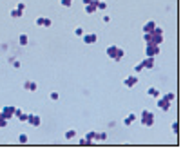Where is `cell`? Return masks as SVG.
<instances>
[{
	"label": "cell",
	"instance_id": "cell-3",
	"mask_svg": "<svg viewBox=\"0 0 192 161\" xmlns=\"http://www.w3.org/2000/svg\"><path fill=\"white\" fill-rule=\"evenodd\" d=\"M158 54H160V45H156V43L145 45V56H158Z\"/></svg>",
	"mask_w": 192,
	"mask_h": 161
},
{
	"label": "cell",
	"instance_id": "cell-36",
	"mask_svg": "<svg viewBox=\"0 0 192 161\" xmlns=\"http://www.w3.org/2000/svg\"><path fill=\"white\" fill-rule=\"evenodd\" d=\"M102 20H103V24H109V22H111V16H109V15H103Z\"/></svg>",
	"mask_w": 192,
	"mask_h": 161
},
{
	"label": "cell",
	"instance_id": "cell-35",
	"mask_svg": "<svg viewBox=\"0 0 192 161\" xmlns=\"http://www.w3.org/2000/svg\"><path fill=\"white\" fill-rule=\"evenodd\" d=\"M75 34L76 36H82V34H84V29H82V27H75Z\"/></svg>",
	"mask_w": 192,
	"mask_h": 161
},
{
	"label": "cell",
	"instance_id": "cell-11",
	"mask_svg": "<svg viewBox=\"0 0 192 161\" xmlns=\"http://www.w3.org/2000/svg\"><path fill=\"white\" fill-rule=\"evenodd\" d=\"M15 116L18 118V121H22V123H27V114H25L20 107H18V109L15 107Z\"/></svg>",
	"mask_w": 192,
	"mask_h": 161
},
{
	"label": "cell",
	"instance_id": "cell-8",
	"mask_svg": "<svg viewBox=\"0 0 192 161\" xmlns=\"http://www.w3.org/2000/svg\"><path fill=\"white\" fill-rule=\"evenodd\" d=\"M141 65H143V69H145V71L154 69V56H145V58L141 60Z\"/></svg>",
	"mask_w": 192,
	"mask_h": 161
},
{
	"label": "cell",
	"instance_id": "cell-19",
	"mask_svg": "<svg viewBox=\"0 0 192 161\" xmlns=\"http://www.w3.org/2000/svg\"><path fill=\"white\" fill-rule=\"evenodd\" d=\"M11 18H22V16H24V11H20V9H16V7H15V9H11Z\"/></svg>",
	"mask_w": 192,
	"mask_h": 161
},
{
	"label": "cell",
	"instance_id": "cell-5",
	"mask_svg": "<svg viewBox=\"0 0 192 161\" xmlns=\"http://www.w3.org/2000/svg\"><path fill=\"white\" fill-rule=\"evenodd\" d=\"M27 123L33 125V127L36 129V127H40V125H42V118H40L38 114H27Z\"/></svg>",
	"mask_w": 192,
	"mask_h": 161
},
{
	"label": "cell",
	"instance_id": "cell-16",
	"mask_svg": "<svg viewBox=\"0 0 192 161\" xmlns=\"http://www.w3.org/2000/svg\"><path fill=\"white\" fill-rule=\"evenodd\" d=\"M154 27H156V22H154V20L145 22V25H143V33H150Z\"/></svg>",
	"mask_w": 192,
	"mask_h": 161
},
{
	"label": "cell",
	"instance_id": "cell-13",
	"mask_svg": "<svg viewBox=\"0 0 192 161\" xmlns=\"http://www.w3.org/2000/svg\"><path fill=\"white\" fill-rule=\"evenodd\" d=\"M118 53V45H109L105 49V56H109V58H114Z\"/></svg>",
	"mask_w": 192,
	"mask_h": 161
},
{
	"label": "cell",
	"instance_id": "cell-23",
	"mask_svg": "<svg viewBox=\"0 0 192 161\" xmlns=\"http://www.w3.org/2000/svg\"><path fill=\"white\" fill-rule=\"evenodd\" d=\"M171 129H172V134H174V136H178V134H180V123H178V121H174Z\"/></svg>",
	"mask_w": 192,
	"mask_h": 161
},
{
	"label": "cell",
	"instance_id": "cell-2",
	"mask_svg": "<svg viewBox=\"0 0 192 161\" xmlns=\"http://www.w3.org/2000/svg\"><path fill=\"white\" fill-rule=\"evenodd\" d=\"M150 34H152V43H156V45H161V43H163L165 34H163V29H161V27L156 25V27L150 31Z\"/></svg>",
	"mask_w": 192,
	"mask_h": 161
},
{
	"label": "cell",
	"instance_id": "cell-27",
	"mask_svg": "<svg viewBox=\"0 0 192 161\" xmlns=\"http://www.w3.org/2000/svg\"><path fill=\"white\" fill-rule=\"evenodd\" d=\"M27 141H29L27 134H18V143H27Z\"/></svg>",
	"mask_w": 192,
	"mask_h": 161
},
{
	"label": "cell",
	"instance_id": "cell-31",
	"mask_svg": "<svg viewBox=\"0 0 192 161\" xmlns=\"http://www.w3.org/2000/svg\"><path fill=\"white\" fill-rule=\"evenodd\" d=\"M78 145H80V147H89V145H93V143H89V141H87L85 138H84V140H80V141H78Z\"/></svg>",
	"mask_w": 192,
	"mask_h": 161
},
{
	"label": "cell",
	"instance_id": "cell-10",
	"mask_svg": "<svg viewBox=\"0 0 192 161\" xmlns=\"http://www.w3.org/2000/svg\"><path fill=\"white\" fill-rule=\"evenodd\" d=\"M24 89H25V91H29V92H34V91L38 89V83H36V82H33V80H25V82H24Z\"/></svg>",
	"mask_w": 192,
	"mask_h": 161
},
{
	"label": "cell",
	"instance_id": "cell-25",
	"mask_svg": "<svg viewBox=\"0 0 192 161\" xmlns=\"http://www.w3.org/2000/svg\"><path fill=\"white\" fill-rule=\"evenodd\" d=\"M163 98H165V100H167V101H174V100H176V94H174V92H167V94H163Z\"/></svg>",
	"mask_w": 192,
	"mask_h": 161
},
{
	"label": "cell",
	"instance_id": "cell-6",
	"mask_svg": "<svg viewBox=\"0 0 192 161\" xmlns=\"http://www.w3.org/2000/svg\"><path fill=\"white\" fill-rule=\"evenodd\" d=\"M0 112H2V116H4V118L9 121V119L15 116V107H13V105H6L4 109H0Z\"/></svg>",
	"mask_w": 192,
	"mask_h": 161
},
{
	"label": "cell",
	"instance_id": "cell-34",
	"mask_svg": "<svg viewBox=\"0 0 192 161\" xmlns=\"http://www.w3.org/2000/svg\"><path fill=\"white\" fill-rule=\"evenodd\" d=\"M51 25H53V20H51V18H45V20H43V27H51Z\"/></svg>",
	"mask_w": 192,
	"mask_h": 161
},
{
	"label": "cell",
	"instance_id": "cell-14",
	"mask_svg": "<svg viewBox=\"0 0 192 161\" xmlns=\"http://www.w3.org/2000/svg\"><path fill=\"white\" fill-rule=\"evenodd\" d=\"M136 118H138V116H136L134 112H130V114H129L127 118L123 119V125H125V127H130V125H132V123L136 121Z\"/></svg>",
	"mask_w": 192,
	"mask_h": 161
},
{
	"label": "cell",
	"instance_id": "cell-24",
	"mask_svg": "<svg viewBox=\"0 0 192 161\" xmlns=\"http://www.w3.org/2000/svg\"><path fill=\"white\" fill-rule=\"evenodd\" d=\"M107 140V132H96V141H105Z\"/></svg>",
	"mask_w": 192,
	"mask_h": 161
},
{
	"label": "cell",
	"instance_id": "cell-39",
	"mask_svg": "<svg viewBox=\"0 0 192 161\" xmlns=\"http://www.w3.org/2000/svg\"><path fill=\"white\" fill-rule=\"evenodd\" d=\"M0 116H2V112H0Z\"/></svg>",
	"mask_w": 192,
	"mask_h": 161
},
{
	"label": "cell",
	"instance_id": "cell-26",
	"mask_svg": "<svg viewBox=\"0 0 192 161\" xmlns=\"http://www.w3.org/2000/svg\"><path fill=\"white\" fill-rule=\"evenodd\" d=\"M132 71H134V74H138V73L145 71V69H143V65H141V62H139V64H136L134 67H132Z\"/></svg>",
	"mask_w": 192,
	"mask_h": 161
},
{
	"label": "cell",
	"instance_id": "cell-32",
	"mask_svg": "<svg viewBox=\"0 0 192 161\" xmlns=\"http://www.w3.org/2000/svg\"><path fill=\"white\" fill-rule=\"evenodd\" d=\"M4 127H7V119L4 116H0V129H4Z\"/></svg>",
	"mask_w": 192,
	"mask_h": 161
},
{
	"label": "cell",
	"instance_id": "cell-33",
	"mask_svg": "<svg viewBox=\"0 0 192 161\" xmlns=\"http://www.w3.org/2000/svg\"><path fill=\"white\" fill-rule=\"evenodd\" d=\"M49 98H51V100H53V101H56V100H58V98H60V94H58V92H56V91H53V92H51V94H49Z\"/></svg>",
	"mask_w": 192,
	"mask_h": 161
},
{
	"label": "cell",
	"instance_id": "cell-15",
	"mask_svg": "<svg viewBox=\"0 0 192 161\" xmlns=\"http://www.w3.org/2000/svg\"><path fill=\"white\" fill-rule=\"evenodd\" d=\"M147 96H150V98H154V100H156V98H160L161 94H160V91H158L156 87H149V89H147Z\"/></svg>",
	"mask_w": 192,
	"mask_h": 161
},
{
	"label": "cell",
	"instance_id": "cell-38",
	"mask_svg": "<svg viewBox=\"0 0 192 161\" xmlns=\"http://www.w3.org/2000/svg\"><path fill=\"white\" fill-rule=\"evenodd\" d=\"M82 2H84V6H85V4H89V2H91V0H82Z\"/></svg>",
	"mask_w": 192,
	"mask_h": 161
},
{
	"label": "cell",
	"instance_id": "cell-7",
	"mask_svg": "<svg viewBox=\"0 0 192 161\" xmlns=\"http://www.w3.org/2000/svg\"><path fill=\"white\" fill-rule=\"evenodd\" d=\"M156 105H158V109H161V110H171V101H167L165 98H156Z\"/></svg>",
	"mask_w": 192,
	"mask_h": 161
},
{
	"label": "cell",
	"instance_id": "cell-9",
	"mask_svg": "<svg viewBox=\"0 0 192 161\" xmlns=\"http://www.w3.org/2000/svg\"><path fill=\"white\" fill-rule=\"evenodd\" d=\"M82 38H84V42L89 43V45L98 42V34H96V33H87V34L84 33V34H82Z\"/></svg>",
	"mask_w": 192,
	"mask_h": 161
},
{
	"label": "cell",
	"instance_id": "cell-28",
	"mask_svg": "<svg viewBox=\"0 0 192 161\" xmlns=\"http://www.w3.org/2000/svg\"><path fill=\"white\" fill-rule=\"evenodd\" d=\"M9 62L13 64V67H15V69H20V67H22L20 60H15V58H9Z\"/></svg>",
	"mask_w": 192,
	"mask_h": 161
},
{
	"label": "cell",
	"instance_id": "cell-12",
	"mask_svg": "<svg viewBox=\"0 0 192 161\" xmlns=\"http://www.w3.org/2000/svg\"><path fill=\"white\" fill-rule=\"evenodd\" d=\"M96 2H98V0H91V2H89V4H85V13L87 15H94L96 11Z\"/></svg>",
	"mask_w": 192,
	"mask_h": 161
},
{
	"label": "cell",
	"instance_id": "cell-37",
	"mask_svg": "<svg viewBox=\"0 0 192 161\" xmlns=\"http://www.w3.org/2000/svg\"><path fill=\"white\" fill-rule=\"evenodd\" d=\"M16 9L24 11V9H25V4H24V2H18V6H16Z\"/></svg>",
	"mask_w": 192,
	"mask_h": 161
},
{
	"label": "cell",
	"instance_id": "cell-18",
	"mask_svg": "<svg viewBox=\"0 0 192 161\" xmlns=\"http://www.w3.org/2000/svg\"><path fill=\"white\" fill-rule=\"evenodd\" d=\"M18 43H20L22 47H24V45H27V43H29V36H27L25 33H22L20 36H18Z\"/></svg>",
	"mask_w": 192,
	"mask_h": 161
},
{
	"label": "cell",
	"instance_id": "cell-22",
	"mask_svg": "<svg viewBox=\"0 0 192 161\" xmlns=\"http://www.w3.org/2000/svg\"><path fill=\"white\" fill-rule=\"evenodd\" d=\"M123 56H125V51H123L121 47H118V53H116V56H114L112 60H114V62H120V60H121Z\"/></svg>",
	"mask_w": 192,
	"mask_h": 161
},
{
	"label": "cell",
	"instance_id": "cell-21",
	"mask_svg": "<svg viewBox=\"0 0 192 161\" xmlns=\"http://www.w3.org/2000/svg\"><path fill=\"white\" fill-rule=\"evenodd\" d=\"M96 9L98 11H105L107 9V2L105 0H98V2H96Z\"/></svg>",
	"mask_w": 192,
	"mask_h": 161
},
{
	"label": "cell",
	"instance_id": "cell-4",
	"mask_svg": "<svg viewBox=\"0 0 192 161\" xmlns=\"http://www.w3.org/2000/svg\"><path fill=\"white\" fill-rule=\"evenodd\" d=\"M123 85L127 87V89H132V87L138 85V76L136 74H129L125 80H123Z\"/></svg>",
	"mask_w": 192,
	"mask_h": 161
},
{
	"label": "cell",
	"instance_id": "cell-1",
	"mask_svg": "<svg viewBox=\"0 0 192 161\" xmlns=\"http://www.w3.org/2000/svg\"><path fill=\"white\" fill-rule=\"evenodd\" d=\"M139 121H141V125H143V127H152V125H154V121H156L154 112L149 110V109H143V110H141V114H139Z\"/></svg>",
	"mask_w": 192,
	"mask_h": 161
},
{
	"label": "cell",
	"instance_id": "cell-17",
	"mask_svg": "<svg viewBox=\"0 0 192 161\" xmlns=\"http://www.w3.org/2000/svg\"><path fill=\"white\" fill-rule=\"evenodd\" d=\"M64 138H65V140H75V138H76V129H69V130H65Z\"/></svg>",
	"mask_w": 192,
	"mask_h": 161
},
{
	"label": "cell",
	"instance_id": "cell-30",
	"mask_svg": "<svg viewBox=\"0 0 192 161\" xmlns=\"http://www.w3.org/2000/svg\"><path fill=\"white\" fill-rule=\"evenodd\" d=\"M60 4H62L64 7H71V6H73V0H60Z\"/></svg>",
	"mask_w": 192,
	"mask_h": 161
},
{
	"label": "cell",
	"instance_id": "cell-29",
	"mask_svg": "<svg viewBox=\"0 0 192 161\" xmlns=\"http://www.w3.org/2000/svg\"><path fill=\"white\" fill-rule=\"evenodd\" d=\"M43 20H45L43 16H38V18L34 20V25H36V27H43Z\"/></svg>",
	"mask_w": 192,
	"mask_h": 161
},
{
	"label": "cell",
	"instance_id": "cell-20",
	"mask_svg": "<svg viewBox=\"0 0 192 161\" xmlns=\"http://www.w3.org/2000/svg\"><path fill=\"white\" fill-rule=\"evenodd\" d=\"M85 140L89 141V143H93V145H94V141H96V132H94V130L87 132V134H85Z\"/></svg>",
	"mask_w": 192,
	"mask_h": 161
}]
</instances>
